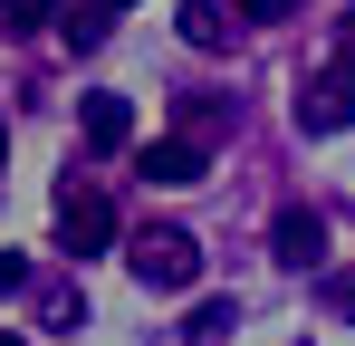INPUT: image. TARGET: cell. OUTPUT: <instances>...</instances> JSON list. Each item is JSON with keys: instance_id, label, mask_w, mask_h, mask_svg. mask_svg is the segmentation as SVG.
I'll return each instance as SVG.
<instances>
[{"instance_id": "cell-15", "label": "cell", "mask_w": 355, "mask_h": 346, "mask_svg": "<svg viewBox=\"0 0 355 346\" xmlns=\"http://www.w3.org/2000/svg\"><path fill=\"white\" fill-rule=\"evenodd\" d=\"M336 58H355V10H346V19H336Z\"/></svg>"}, {"instance_id": "cell-16", "label": "cell", "mask_w": 355, "mask_h": 346, "mask_svg": "<svg viewBox=\"0 0 355 346\" xmlns=\"http://www.w3.org/2000/svg\"><path fill=\"white\" fill-rule=\"evenodd\" d=\"M0 154H10V125H0Z\"/></svg>"}, {"instance_id": "cell-3", "label": "cell", "mask_w": 355, "mask_h": 346, "mask_svg": "<svg viewBox=\"0 0 355 346\" xmlns=\"http://www.w3.org/2000/svg\"><path fill=\"white\" fill-rule=\"evenodd\" d=\"M106 240H116V202H106L96 183H67L58 192V250L87 260V250H106Z\"/></svg>"}, {"instance_id": "cell-10", "label": "cell", "mask_w": 355, "mask_h": 346, "mask_svg": "<svg viewBox=\"0 0 355 346\" xmlns=\"http://www.w3.org/2000/svg\"><path fill=\"white\" fill-rule=\"evenodd\" d=\"M39 318H49V327H67V337H77V318H87V308H77V288H49V298H39Z\"/></svg>"}, {"instance_id": "cell-17", "label": "cell", "mask_w": 355, "mask_h": 346, "mask_svg": "<svg viewBox=\"0 0 355 346\" xmlns=\"http://www.w3.org/2000/svg\"><path fill=\"white\" fill-rule=\"evenodd\" d=\"M96 10H125V0H96Z\"/></svg>"}, {"instance_id": "cell-18", "label": "cell", "mask_w": 355, "mask_h": 346, "mask_svg": "<svg viewBox=\"0 0 355 346\" xmlns=\"http://www.w3.org/2000/svg\"><path fill=\"white\" fill-rule=\"evenodd\" d=\"M0 346H19V337H0Z\"/></svg>"}, {"instance_id": "cell-7", "label": "cell", "mask_w": 355, "mask_h": 346, "mask_svg": "<svg viewBox=\"0 0 355 346\" xmlns=\"http://www.w3.org/2000/svg\"><path fill=\"white\" fill-rule=\"evenodd\" d=\"M182 39H192V49H221V39H231L221 0H182Z\"/></svg>"}, {"instance_id": "cell-1", "label": "cell", "mask_w": 355, "mask_h": 346, "mask_svg": "<svg viewBox=\"0 0 355 346\" xmlns=\"http://www.w3.org/2000/svg\"><path fill=\"white\" fill-rule=\"evenodd\" d=\"M125 270H135L144 288H192L202 279V240H192L182 222H144L135 240H125Z\"/></svg>"}, {"instance_id": "cell-14", "label": "cell", "mask_w": 355, "mask_h": 346, "mask_svg": "<svg viewBox=\"0 0 355 346\" xmlns=\"http://www.w3.org/2000/svg\"><path fill=\"white\" fill-rule=\"evenodd\" d=\"M250 19H297V0H240Z\"/></svg>"}, {"instance_id": "cell-4", "label": "cell", "mask_w": 355, "mask_h": 346, "mask_svg": "<svg viewBox=\"0 0 355 346\" xmlns=\"http://www.w3.org/2000/svg\"><path fill=\"white\" fill-rule=\"evenodd\" d=\"M269 250H279V270H327V222H317L307 202H288L279 231H269Z\"/></svg>"}, {"instance_id": "cell-6", "label": "cell", "mask_w": 355, "mask_h": 346, "mask_svg": "<svg viewBox=\"0 0 355 346\" xmlns=\"http://www.w3.org/2000/svg\"><path fill=\"white\" fill-rule=\"evenodd\" d=\"M125 135H135V106H125V97H87V145H96V154H116Z\"/></svg>"}, {"instance_id": "cell-12", "label": "cell", "mask_w": 355, "mask_h": 346, "mask_svg": "<svg viewBox=\"0 0 355 346\" xmlns=\"http://www.w3.org/2000/svg\"><path fill=\"white\" fill-rule=\"evenodd\" d=\"M19 288H29V260H19V250H0V298H19Z\"/></svg>"}, {"instance_id": "cell-11", "label": "cell", "mask_w": 355, "mask_h": 346, "mask_svg": "<svg viewBox=\"0 0 355 346\" xmlns=\"http://www.w3.org/2000/svg\"><path fill=\"white\" fill-rule=\"evenodd\" d=\"M106 19H116V10H96V0H87V10L67 19V39H77V49H96V39H106Z\"/></svg>"}, {"instance_id": "cell-9", "label": "cell", "mask_w": 355, "mask_h": 346, "mask_svg": "<svg viewBox=\"0 0 355 346\" xmlns=\"http://www.w3.org/2000/svg\"><path fill=\"white\" fill-rule=\"evenodd\" d=\"M58 0H0V29H49Z\"/></svg>"}, {"instance_id": "cell-8", "label": "cell", "mask_w": 355, "mask_h": 346, "mask_svg": "<svg viewBox=\"0 0 355 346\" xmlns=\"http://www.w3.org/2000/svg\"><path fill=\"white\" fill-rule=\"evenodd\" d=\"M231 327H240V308H231V298H202L182 337H192V346H221V337H231Z\"/></svg>"}, {"instance_id": "cell-2", "label": "cell", "mask_w": 355, "mask_h": 346, "mask_svg": "<svg viewBox=\"0 0 355 346\" xmlns=\"http://www.w3.org/2000/svg\"><path fill=\"white\" fill-rule=\"evenodd\" d=\"M297 125H307V135H346L355 125V58L317 67V77L297 87Z\"/></svg>"}, {"instance_id": "cell-5", "label": "cell", "mask_w": 355, "mask_h": 346, "mask_svg": "<svg viewBox=\"0 0 355 346\" xmlns=\"http://www.w3.org/2000/svg\"><path fill=\"white\" fill-rule=\"evenodd\" d=\"M135 173L173 192V183H202V173H211V154H202V135H164V145H144V154H135Z\"/></svg>"}, {"instance_id": "cell-13", "label": "cell", "mask_w": 355, "mask_h": 346, "mask_svg": "<svg viewBox=\"0 0 355 346\" xmlns=\"http://www.w3.org/2000/svg\"><path fill=\"white\" fill-rule=\"evenodd\" d=\"M327 308H336V318H355V270H336V279H327Z\"/></svg>"}]
</instances>
